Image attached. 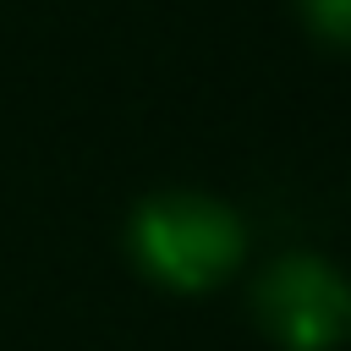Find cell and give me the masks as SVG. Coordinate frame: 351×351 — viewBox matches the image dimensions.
<instances>
[{
  "instance_id": "cell-1",
  "label": "cell",
  "mask_w": 351,
  "mask_h": 351,
  "mask_svg": "<svg viewBox=\"0 0 351 351\" xmlns=\"http://www.w3.org/2000/svg\"><path fill=\"white\" fill-rule=\"evenodd\" d=\"M126 241H132L137 269L154 285L192 296V291H214L219 280H230V269L241 263L247 230L208 192H159L137 203Z\"/></svg>"
},
{
  "instance_id": "cell-2",
  "label": "cell",
  "mask_w": 351,
  "mask_h": 351,
  "mask_svg": "<svg viewBox=\"0 0 351 351\" xmlns=\"http://www.w3.org/2000/svg\"><path fill=\"white\" fill-rule=\"evenodd\" d=\"M252 313L285 351H335L351 340V280L329 258L291 252L258 274Z\"/></svg>"
},
{
  "instance_id": "cell-3",
  "label": "cell",
  "mask_w": 351,
  "mask_h": 351,
  "mask_svg": "<svg viewBox=\"0 0 351 351\" xmlns=\"http://www.w3.org/2000/svg\"><path fill=\"white\" fill-rule=\"evenodd\" d=\"M302 16L318 38L351 49V0H302Z\"/></svg>"
}]
</instances>
